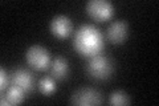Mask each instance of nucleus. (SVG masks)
Returning a JSON list of instances; mask_svg holds the SVG:
<instances>
[{
    "label": "nucleus",
    "mask_w": 159,
    "mask_h": 106,
    "mask_svg": "<svg viewBox=\"0 0 159 106\" xmlns=\"http://www.w3.org/2000/svg\"><path fill=\"white\" fill-rule=\"evenodd\" d=\"M129 35V24L126 20H116L106 29V37L113 44H123Z\"/></svg>",
    "instance_id": "7"
},
{
    "label": "nucleus",
    "mask_w": 159,
    "mask_h": 106,
    "mask_svg": "<svg viewBox=\"0 0 159 106\" xmlns=\"http://www.w3.org/2000/svg\"><path fill=\"white\" fill-rule=\"evenodd\" d=\"M114 72V64L105 54L99 53L89 57L86 64V73L94 80H106Z\"/></svg>",
    "instance_id": "2"
},
{
    "label": "nucleus",
    "mask_w": 159,
    "mask_h": 106,
    "mask_svg": "<svg viewBox=\"0 0 159 106\" xmlns=\"http://www.w3.org/2000/svg\"><path fill=\"white\" fill-rule=\"evenodd\" d=\"M49 28H51V32L53 36H56L58 39H66L70 36V33L73 31V21L66 15H57V16H54L52 19Z\"/></svg>",
    "instance_id": "6"
},
{
    "label": "nucleus",
    "mask_w": 159,
    "mask_h": 106,
    "mask_svg": "<svg viewBox=\"0 0 159 106\" xmlns=\"http://www.w3.org/2000/svg\"><path fill=\"white\" fill-rule=\"evenodd\" d=\"M86 12L96 21H106L114 15V6L107 0H89Z\"/></svg>",
    "instance_id": "4"
},
{
    "label": "nucleus",
    "mask_w": 159,
    "mask_h": 106,
    "mask_svg": "<svg viewBox=\"0 0 159 106\" xmlns=\"http://www.w3.org/2000/svg\"><path fill=\"white\" fill-rule=\"evenodd\" d=\"M27 64L36 70H45L51 65V53L43 45H32L25 52Z\"/></svg>",
    "instance_id": "3"
},
{
    "label": "nucleus",
    "mask_w": 159,
    "mask_h": 106,
    "mask_svg": "<svg viewBox=\"0 0 159 106\" xmlns=\"http://www.w3.org/2000/svg\"><path fill=\"white\" fill-rule=\"evenodd\" d=\"M51 74L56 80H64L69 74V64L64 56H57L51 62Z\"/></svg>",
    "instance_id": "9"
},
{
    "label": "nucleus",
    "mask_w": 159,
    "mask_h": 106,
    "mask_svg": "<svg viewBox=\"0 0 159 106\" xmlns=\"http://www.w3.org/2000/svg\"><path fill=\"white\" fill-rule=\"evenodd\" d=\"M70 104L78 106H96L102 104V94L93 88H81L72 94Z\"/></svg>",
    "instance_id": "5"
},
{
    "label": "nucleus",
    "mask_w": 159,
    "mask_h": 106,
    "mask_svg": "<svg viewBox=\"0 0 159 106\" xmlns=\"http://www.w3.org/2000/svg\"><path fill=\"white\" fill-rule=\"evenodd\" d=\"M11 84H15L17 86L23 88L25 92H31L34 88V77L33 74L25 68L15 69L11 74Z\"/></svg>",
    "instance_id": "8"
},
{
    "label": "nucleus",
    "mask_w": 159,
    "mask_h": 106,
    "mask_svg": "<svg viewBox=\"0 0 159 106\" xmlns=\"http://www.w3.org/2000/svg\"><path fill=\"white\" fill-rule=\"evenodd\" d=\"M56 81L51 76H45V77L40 78L39 81V90L45 95H51L52 93L56 92Z\"/></svg>",
    "instance_id": "11"
},
{
    "label": "nucleus",
    "mask_w": 159,
    "mask_h": 106,
    "mask_svg": "<svg viewBox=\"0 0 159 106\" xmlns=\"http://www.w3.org/2000/svg\"><path fill=\"white\" fill-rule=\"evenodd\" d=\"M9 82H11V77H9L8 72L4 68H2L0 69V89L7 90V88L9 86Z\"/></svg>",
    "instance_id": "13"
},
{
    "label": "nucleus",
    "mask_w": 159,
    "mask_h": 106,
    "mask_svg": "<svg viewBox=\"0 0 159 106\" xmlns=\"http://www.w3.org/2000/svg\"><path fill=\"white\" fill-rule=\"evenodd\" d=\"M109 102L111 105H116V106H119V105H130L131 104V99L129 97V94L123 90H116L110 94L109 97Z\"/></svg>",
    "instance_id": "12"
},
{
    "label": "nucleus",
    "mask_w": 159,
    "mask_h": 106,
    "mask_svg": "<svg viewBox=\"0 0 159 106\" xmlns=\"http://www.w3.org/2000/svg\"><path fill=\"white\" fill-rule=\"evenodd\" d=\"M73 47L82 56L93 57L102 52L103 36L93 24H82L74 33Z\"/></svg>",
    "instance_id": "1"
},
{
    "label": "nucleus",
    "mask_w": 159,
    "mask_h": 106,
    "mask_svg": "<svg viewBox=\"0 0 159 106\" xmlns=\"http://www.w3.org/2000/svg\"><path fill=\"white\" fill-rule=\"evenodd\" d=\"M0 104H2L3 106H4V105H6V106L11 105V104H9V101L7 99V97H6V95H2V98H0Z\"/></svg>",
    "instance_id": "14"
},
{
    "label": "nucleus",
    "mask_w": 159,
    "mask_h": 106,
    "mask_svg": "<svg viewBox=\"0 0 159 106\" xmlns=\"http://www.w3.org/2000/svg\"><path fill=\"white\" fill-rule=\"evenodd\" d=\"M25 90H24L23 88L17 86V85H9V86L7 88V92H6V97L7 99L9 101V104L11 105H19L21 104L24 99H25Z\"/></svg>",
    "instance_id": "10"
}]
</instances>
